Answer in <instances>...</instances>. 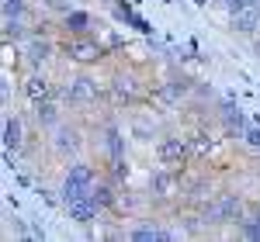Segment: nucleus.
<instances>
[{
    "mask_svg": "<svg viewBox=\"0 0 260 242\" xmlns=\"http://www.w3.org/2000/svg\"><path fill=\"white\" fill-rule=\"evenodd\" d=\"M191 159H194L191 139H184V135H163V139L156 142V163H163V166L184 170Z\"/></svg>",
    "mask_w": 260,
    "mask_h": 242,
    "instance_id": "obj_4",
    "label": "nucleus"
},
{
    "mask_svg": "<svg viewBox=\"0 0 260 242\" xmlns=\"http://www.w3.org/2000/svg\"><path fill=\"white\" fill-rule=\"evenodd\" d=\"M52 52H56V45H52V38H45V31H35V35L24 38V62L31 69H42L52 59Z\"/></svg>",
    "mask_w": 260,
    "mask_h": 242,
    "instance_id": "obj_9",
    "label": "nucleus"
},
{
    "mask_svg": "<svg viewBox=\"0 0 260 242\" xmlns=\"http://www.w3.org/2000/svg\"><path fill=\"white\" fill-rule=\"evenodd\" d=\"M236 232H240L243 239H250V242H260V204L253 208V211H246V215L240 218Z\"/></svg>",
    "mask_w": 260,
    "mask_h": 242,
    "instance_id": "obj_21",
    "label": "nucleus"
},
{
    "mask_svg": "<svg viewBox=\"0 0 260 242\" xmlns=\"http://www.w3.org/2000/svg\"><path fill=\"white\" fill-rule=\"evenodd\" d=\"M56 97H62V101H70L73 107H90V104L98 101V80H90L87 73H80V76H73V80H66V87H62Z\"/></svg>",
    "mask_w": 260,
    "mask_h": 242,
    "instance_id": "obj_6",
    "label": "nucleus"
},
{
    "mask_svg": "<svg viewBox=\"0 0 260 242\" xmlns=\"http://www.w3.org/2000/svg\"><path fill=\"white\" fill-rule=\"evenodd\" d=\"M108 177L115 183H125L128 177H132V166H128V156L125 159H108Z\"/></svg>",
    "mask_w": 260,
    "mask_h": 242,
    "instance_id": "obj_25",
    "label": "nucleus"
},
{
    "mask_svg": "<svg viewBox=\"0 0 260 242\" xmlns=\"http://www.w3.org/2000/svg\"><path fill=\"white\" fill-rule=\"evenodd\" d=\"M21 90H24V97L35 104V101H45V97H56L59 90H56V83L49 80L42 69H31L28 76H24V83H21Z\"/></svg>",
    "mask_w": 260,
    "mask_h": 242,
    "instance_id": "obj_11",
    "label": "nucleus"
},
{
    "mask_svg": "<svg viewBox=\"0 0 260 242\" xmlns=\"http://www.w3.org/2000/svg\"><path fill=\"white\" fill-rule=\"evenodd\" d=\"M35 121H39L42 132H52V128H59L62 125V111L56 97H45V101H35Z\"/></svg>",
    "mask_w": 260,
    "mask_h": 242,
    "instance_id": "obj_14",
    "label": "nucleus"
},
{
    "mask_svg": "<svg viewBox=\"0 0 260 242\" xmlns=\"http://www.w3.org/2000/svg\"><path fill=\"white\" fill-rule=\"evenodd\" d=\"M59 52L70 62H77V66H98V62L108 56V45H101V42L87 31V35H66V38L59 42Z\"/></svg>",
    "mask_w": 260,
    "mask_h": 242,
    "instance_id": "obj_3",
    "label": "nucleus"
},
{
    "mask_svg": "<svg viewBox=\"0 0 260 242\" xmlns=\"http://www.w3.org/2000/svg\"><path fill=\"white\" fill-rule=\"evenodd\" d=\"M246 215V204L240 194L233 190H222L212 201L201 204V218L208 222V228H219V225H240V218Z\"/></svg>",
    "mask_w": 260,
    "mask_h": 242,
    "instance_id": "obj_1",
    "label": "nucleus"
},
{
    "mask_svg": "<svg viewBox=\"0 0 260 242\" xmlns=\"http://www.w3.org/2000/svg\"><path fill=\"white\" fill-rule=\"evenodd\" d=\"M149 104L153 107H160V111H174L180 104V94H177V87L170 80H163V83H153V90H149Z\"/></svg>",
    "mask_w": 260,
    "mask_h": 242,
    "instance_id": "obj_15",
    "label": "nucleus"
},
{
    "mask_svg": "<svg viewBox=\"0 0 260 242\" xmlns=\"http://www.w3.org/2000/svg\"><path fill=\"white\" fill-rule=\"evenodd\" d=\"M62 208H66L70 222H77V225H94L98 215H101V204L94 201V197H77V201L62 204Z\"/></svg>",
    "mask_w": 260,
    "mask_h": 242,
    "instance_id": "obj_13",
    "label": "nucleus"
},
{
    "mask_svg": "<svg viewBox=\"0 0 260 242\" xmlns=\"http://www.w3.org/2000/svg\"><path fill=\"white\" fill-rule=\"evenodd\" d=\"M49 145H52V152H56V156L70 159V156H77V152L83 149V135H80V128H73V125H66V121H62L59 128H52Z\"/></svg>",
    "mask_w": 260,
    "mask_h": 242,
    "instance_id": "obj_7",
    "label": "nucleus"
},
{
    "mask_svg": "<svg viewBox=\"0 0 260 242\" xmlns=\"http://www.w3.org/2000/svg\"><path fill=\"white\" fill-rule=\"evenodd\" d=\"M28 4L24 0H4V18H24Z\"/></svg>",
    "mask_w": 260,
    "mask_h": 242,
    "instance_id": "obj_27",
    "label": "nucleus"
},
{
    "mask_svg": "<svg viewBox=\"0 0 260 242\" xmlns=\"http://www.w3.org/2000/svg\"><path fill=\"white\" fill-rule=\"evenodd\" d=\"M94 187H98V170L87 166V163H73L62 177L59 187V204H70L77 197H94Z\"/></svg>",
    "mask_w": 260,
    "mask_h": 242,
    "instance_id": "obj_2",
    "label": "nucleus"
},
{
    "mask_svg": "<svg viewBox=\"0 0 260 242\" xmlns=\"http://www.w3.org/2000/svg\"><path fill=\"white\" fill-rule=\"evenodd\" d=\"M104 152H108V159H125V149H128V139H125V132H121L118 125H104Z\"/></svg>",
    "mask_w": 260,
    "mask_h": 242,
    "instance_id": "obj_18",
    "label": "nucleus"
},
{
    "mask_svg": "<svg viewBox=\"0 0 260 242\" xmlns=\"http://www.w3.org/2000/svg\"><path fill=\"white\" fill-rule=\"evenodd\" d=\"M128 135H132L136 142H153L156 139V125H153L149 118H139V114H136L132 125H128Z\"/></svg>",
    "mask_w": 260,
    "mask_h": 242,
    "instance_id": "obj_23",
    "label": "nucleus"
},
{
    "mask_svg": "<svg viewBox=\"0 0 260 242\" xmlns=\"http://www.w3.org/2000/svg\"><path fill=\"white\" fill-rule=\"evenodd\" d=\"M94 201L101 204V211H115V204H118V183L111 180H98V187H94Z\"/></svg>",
    "mask_w": 260,
    "mask_h": 242,
    "instance_id": "obj_19",
    "label": "nucleus"
},
{
    "mask_svg": "<svg viewBox=\"0 0 260 242\" xmlns=\"http://www.w3.org/2000/svg\"><path fill=\"white\" fill-rule=\"evenodd\" d=\"M7 222H11V228H14V235H21V239H28V235H31V228L24 225V218L14 215V218H7Z\"/></svg>",
    "mask_w": 260,
    "mask_h": 242,
    "instance_id": "obj_28",
    "label": "nucleus"
},
{
    "mask_svg": "<svg viewBox=\"0 0 260 242\" xmlns=\"http://www.w3.org/2000/svg\"><path fill=\"white\" fill-rule=\"evenodd\" d=\"M240 139H243V145H246L250 152H257V156H260V121H250V125L243 128Z\"/></svg>",
    "mask_w": 260,
    "mask_h": 242,
    "instance_id": "obj_26",
    "label": "nucleus"
},
{
    "mask_svg": "<svg viewBox=\"0 0 260 242\" xmlns=\"http://www.w3.org/2000/svg\"><path fill=\"white\" fill-rule=\"evenodd\" d=\"M253 56H257V59H260V35H257V38H253Z\"/></svg>",
    "mask_w": 260,
    "mask_h": 242,
    "instance_id": "obj_29",
    "label": "nucleus"
},
{
    "mask_svg": "<svg viewBox=\"0 0 260 242\" xmlns=\"http://www.w3.org/2000/svg\"><path fill=\"white\" fill-rule=\"evenodd\" d=\"M219 118H222V125H225V132H229V135H236V139L243 135V128L250 125L246 111H243L236 101H219Z\"/></svg>",
    "mask_w": 260,
    "mask_h": 242,
    "instance_id": "obj_12",
    "label": "nucleus"
},
{
    "mask_svg": "<svg viewBox=\"0 0 260 242\" xmlns=\"http://www.w3.org/2000/svg\"><path fill=\"white\" fill-rule=\"evenodd\" d=\"M4 149L7 152H21L24 149V121L18 114H7L4 118Z\"/></svg>",
    "mask_w": 260,
    "mask_h": 242,
    "instance_id": "obj_17",
    "label": "nucleus"
},
{
    "mask_svg": "<svg viewBox=\"0 0 260 242\" xmlns=\"http://www.w3.org/2000/svg\"><path fill=\"white\" fill-rule=\"evenodd\" d=\"M229 31L233 35H243V38H257L260 35V4L246 7L240 14H229Z\"/></svg>",
    "mask_w": 260,
    "mask_h": 242,
    "instance_id": "obj_10",
    "label": "nucleus"
},
{
    "mask_svg": "<svg viewBox=\"0 0 260 242\" xmlns=\"http://www.w3.org/2000/svg\"><path fill=\"white\" fill-rule=\"evenodd\" d=\"M191 4H194V7H208L212 0H191Z\"/></svg>",
    "mask_w": 260,
    "mask_h": 242,
    "instance_id": "obj_30",
    "label": "nucleus"
},
{
    "mask_svg": "<svg viewBox=\"0 0 260 242\" xmlns=\"http://www.w3.org/2000/svg\"><path fill=\"white\" fill-rule=\"evenodd\" d=\"M94 28V14L90 11H80V7H70L62 14V31L66 35H87Z\"/></svg>",
    "mask_w": 260,
    "mask_h": 242,
    "instance_id": "obj_16",
    "label": "nucleus"
},
{
    "mask_svg": "<svg viewBox=\"0 0 260 242\" xmlns=\"http://www.w3.org/2000/svg\"><path fill=\"white\" fill-rule=\"evenodd\" d=\"M180 183V170H170V166H153L149 170V194L156 197V201H167L174 190H177Z\"/></svg>",
    "mask_w": 260,
    "mask_h": 242,
    "instance_id": "obj_8",
    "label": "nucleus"
},
{
    "mask_svg": "<svg viewBox=\"0 0 260 242\" xmlns=\"http://www.w3.org/2000/svg\"><path fill=\"white\" fill-rule=\"evenodd\" d=\"M115 18L125 21V24H132L136 31H142V35H149V31H153V28H149V21L139 18V14H136V11H132V7H128L125 0H115Z\"/></svg>",
    "mask_w": 260,
    "mask_h": 242,
    "instance_id": "obj_20",
    "label": "nucleus"
},
{
    "mask_svg": "<svg viewBox=\"0 0 260 242\" xmlns=\"http://www.w3.org/2000/svg\"><path fill=\"white\" fill-rule=\"evenodd\" d=\"M28 35H31V31L24 28L21 18H4V42H7V45H11V42H24Z\"/></svg>",
    "mask_w": 260,
    "mask_h": 242,
    "instance_id": "obj_24",
    "label": "nucleus"
},
{
    "mask_svg": "<svg viewBox=\"0 0 260 242\" xmlns=\"http://www.w3.org/2000/svg\"><path fill=\"white\" fill-rule=\"evenodd\" d=\"M128 239L132 242H163V225H156V222L136 225V228L128 232Z\"/></svg>",
    "mask_w": 260,
    "mask_h": 242,
    "instance_id": "obj_22",
    "label": "nucleus"
},
{
    "mask_svg": "<svg viewBox=\"0 0 260 242\" xmlns=\"http://www.w3.org/2000/svg\"><path fill=\"white\" fill-rule=\"evenodd\" d=\"M108 94H111V101H115V104H125V107H136V104L149 101V90H146L136 76H125V73H115V76H111Z\"/></svg>",
    "mask_w": 260,
    "mask_h": 242,
    "instance_id": "obj_5",
    "label": "nucleus"
}]
</instances>
